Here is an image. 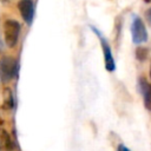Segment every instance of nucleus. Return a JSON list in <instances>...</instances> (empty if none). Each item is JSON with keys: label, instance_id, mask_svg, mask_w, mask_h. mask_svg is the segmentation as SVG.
<instances>
[{"label": "nucleus", "instance_id": "nucleus-1", "mask_svg": "<svg viewBox=\"0 0 151 151\" xmlns=\"http://www.w3.org/2000/svg\"><path fill=\"white\" fill-rule=\"evenodd\" d=\"M18 61L11 55H5L0 59V80L6 84L11 81L18 73Z\"/></svg>", "mask_w": 151, "mask_h": 151}, {"label": "nucleus", "instance_id": "nucleus-2", "mask_svg": "<svg viewBox=\"0 0 151 151\" xmlns=\"http://www.w3.org/2000/svg\"><path fill=\"white\" fill-rule=\"evenodd\" d=\"M20 35V24L17 20L8 19L4 24V38L5 44L8 47H14L19 40Z\"/></svg>", "mask_w": 151, "mask_h": 151}, {"label": "nucleus", "instance_id": "nucleus-3", "mask_svg": "<svg viewBox=\"0 0 151 151\" xmlns=\"http://www.w3.org/2000/svg\"><path fill=\"white\" fill-rule=\"evenodd\" d=\"M131 37L133 44L136 45H140L147 41V31L139 17H133V20L131 22Z\"/></svg>", "mask_w": 151, "mask_h": 151}, {"label": "nucleus", "instance_id": "nucleus-4", "mask_svg": "<svg viewBox=\"0 0 151 151\" xmlns=\"http://www.w3.org/2000/svg\"><path fill=\"white\" fill-rule=\"evenodd\" d=\"M91 28H92L93 32H96V34H97L98 38H99L100 46H101V51H103V55H104L105 68H106L109 72H113V71L116 70V63H114L113 54H112V51H111V47H110L107 40L101 35V33H100L97 28H94V27H92V26H91Z\"/></svg>", "mask_w": 151, "mask_h": 151}, {"label": "nucleus", "instance_id": "nucleus-5", "mask_svg": "<svg viewBox=\"0 0 151 151\" xmlns=\"http://www.w3.org/2000/svg\"><path fill=\"white\" fill-rule=\"evenodd\" d=\"M18 8H19V12H20L24 21L27 25H31L33 22L34 12H35L34 2L32 0H20L18 2Z\"/></svg>", "mask_w": 151, "mask_h": 151}, {"label": "nucleus", "instance_id": "nucleus-6", "mask_svg": "<svg viewBox=\"0 0 151 151\" xmlns=\"http://www.w3.org/2000/svg\"><path fill=\"white\" fill-rule=\"evenodd\" d=\"M137 88L144 99V105L146 110L151 112V84L144 77H139L137 80Z\"/></svg>", "mask_w": 151, "mask_h": 151}, {"label": "nucleus", "instance_id": "nucleus-7", "mask_svg": "<svg viewBox=\"0 0 151 151\" xmlns=\"http://www.w3.org/2000/svg\"><path fill=\"white\" fill-rule=\"evenodd\" d=\"M14 149V142L11 138L9 133L5 130L0 123V151H12Z\"/></svg>", "mask_w": 151, "mask_h": 151}, {"label": "nucleus", "instance_id": "nucleus-8", "mask_svg": "<svg viewBox=\"0 0 151 151\" xmlns=\"http://www.w3.org/2000/svg\"><path fill=\"white\" fill-rule=\"evenodd\" d=\"M2 107L5 110H11L14 107V97L12 90L6 87L2 92Z\"/></svg>", "mask_w": 151, "mask_h": 151}, {"label": "nucleus", "instance_id": "nucleus-9", "mask_svg": "<svg viewBox=\"0 0 151 151\" xmlns=\"http://www.w3.org/2000/svg\"><path fill=\"white\" fill-rule=\"evenodd\" d=\"M149 57V48L144 46H139L136 48V59L138 61H145Z\"/></svg>", "mask_w": 151, "mask_h": 151}, {"label": "nucleus", "instance_id": "nucleus-10", "mask_svg": "<svg viewBox=\"0 0 151 151\" xmlns=\"http://www.w3.org/2000/svg\"><path fill=\"white\" fill-rule=\"evenodd\" d=\"M145 18H146V20H147V22L151 25V7L145 12Z\"/></svg>", "mask_w": 151, "mask_h": 151}, {"label": "nucleus", "instance_id": "nucleus-11", "mask_svg": "<svg viewBox=\"0 0 151 151\" xmlns=\"http://www.w3.org/2000/svg\"><path fill=\"white\" fill-rule=\"evenodd\" d=\"M117 151H130V149L127 146H125L124 144H119L117 147Z\"/></svg>", "mask_w": 151, "mask_h": 151}, {"label": "nucleus", "instance_id": "nucleus-12", "mask_svg": "<svg viewBox=\"0 0 151 151\" xmlns=\"http://www.w3.org/2000/svg\"><path fill=\"white\" fill-rule=\"evenodd\" d=\"M0 1H1L2 4H8V2L11 1V0H0Z\"/></svg>", "mask_w": 151, "mask_h": 151}, {"label": "nucleus", "instance_id": "nucleus-13", "mask_svg": "<svg viewBox=\"0 0 151 151\" xmlns=\"http://www.w3.org/2000/svg\"><path fill=\"white\" fill-rule=\"evenodd\" d=\"M149 74H150V78H151V66H150V70H149Z\"/></svg>", "mask_w": 151, "mask_h": 151}, {"label": "nucleus", "instance_id": "nucleus-14", "mask_svg": "<svg viewBox=\"0 0 151 151\" xmlns=\"http://www.w3.org/2000/svg\"><path fill=\"white\" fill-rule=\"evenodd\" d=\"M145 1H146V2H151V0H145Z\"/></svg>", "mask_w": 151, "mask_h": 151}]
</instances>
